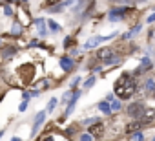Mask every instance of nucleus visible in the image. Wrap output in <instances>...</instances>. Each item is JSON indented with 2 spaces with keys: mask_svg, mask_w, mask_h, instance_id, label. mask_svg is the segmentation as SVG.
Returning a JSON list of instances; mask_svg holds the SVG:
<instances>
[{
  "mask_svg": "<svg viewBox=\"0 0 155 141\" xmlns=\"http://www.w3.org/2000/svg\"><path fill=\"white\" fill-rule=\"evenodd\" d=\"M135 90H137V83H135V79L130 75V74H124L117 83H115V86H113V92H115V95L119 97V99H130L133 94H135Z\"/></svg>",
  "mask_w": 155,
  "mask_h": 141,
  "instance_id": "obj_1",
  "label": "nucleus"
},
{
  "mask_svg": "<svg viewBox=\"0 0 155 141\" xmlns=\"http://www.w3.org/2000/svg\"><path fill=\"white\" fill-rule=\"evenodd\" d=\"M95 60L97 62H104V64H117L119 62V57L113 55V50L111 48H101L95 51Z\"/></svg>",
  "mask_w": 155,
  "mask_h": 141,
  "instance_id": "obj_2",
  "label": "nucleus"
},
{
  "mask_svg": "<svg viewBox=\"0 0 155 141\" xmlns=\"http://www.w3.org/2000/svg\"><path fill=\"white\" fill-rule=\"evenodd\" d=\"M144 110H146V106H144L142 103H133L131 106H128V114H130L133 119H140V115H142Z\"/></svg>",
  "mask_w": 155,
  "mask_h": 141,
  "instance_id": "obj_3",
  "label": "nucleus"
},
{
  "mask_svg": "<svg viewBox=\"0 0 155 141\" xmlns=\"http://www.w3.org/2000/svg\"><path fill=\"white\" fill-rule=\"evenodd\" d=\"M155 119V108H146L144 112H142V115H140V123L142 125H148V123H151Z\"/></svg>",
  "mask_w": 155,
  "mask_h": 141,
  "instance_id": "obj_4",
  "label": "nucleus"
},
{
  "mask_svg": "<svg viewBox=\"0 0 155 141\" xmlns=\"http://www.w3.org/2000/svg\"><path fill=\"white\" fill-rule=\"evenodd\" d=\"M90 134L93 136V137H102L104 136V125L99 121V123H95V125H90Z\"/></svg>",
  "mask_w": 155,
  "mask_h": 141,
  "instance_id": "obj_5",
  "label": "nucleus"
},
{
  "mask_svg": "<svg viewBox=\"0 0 155 141\" xmlns=\"http://www.w3.org/2000/svg\"><path fill=\"white\" fill-rule=\"evenodd\" d=\"M46 119V112H38L37 117H35V123H33V130H31V136H37V130L42 126V121Z\"/></svg>",
  "mask_w": 155,
  "mask_h": 141,
  "instance_id": "obj_6",
  "label": "nucleus"
},
{
  "mask_svg": "<svg viewBox=\"0 0 155 141\" xmlns=\"http://www.w3.org/2000/svg\"><path fill=\"white\" fill-rule=\"evenodd\" d=\"M124 13H126V9H111L110 11V15H108V19L111 20V22H117V20H120V19H124Z\"/></svg>",
  "mask_w": 155,
  "mask_h": 141,
  "instance_id": "obj_7",
  "label": "nucleus"
},
{
  "mask_svg": "<svg viewBox=\"0 0 155 141\" xmlns=\"http://www.w3.org/2000/svg\"><path fill=\"white\" fill-rule=\"evenodd\" d=\"M151 66H153V62H151V60H150V59L146 57V59L142 60V64H140V66H139V68L135 70V75H140V74H144V72H148V70H150Z\"/></svg>",
  "mask_w": 155,
  "mask_h": 141,
  "instance_id": "obj_8",
  "label": "nucleus"
},
{
  "mask_svg": "<svg viewBox=\"0 0 155 141\" xmlns=\"http://www.w3.org/2000/svg\"><path fill=\"white\" fill-rule=\"evenodd\" d=\"M104 40H106L104 37H91V39H90V40H88V42L84 44V48H86V50H91V48H97V46H99L101 42H104Z\"/></svg>",
  "mask_w": 155,
  "mask_h": 141,
  "instance_id": "obj_9",
  "label": "nucleus"
},
{
  "mask_svg": "<svg viewBox=\"0 0 155 141\" xmlns=\"http://www.w3.org/2000/svg\"><path fill=\"white\" fill-rule=\"evenodd\" d=\"M60 66H62V70H66V72H71L75 64H73V60L69 57H62L60 59Z\"/></svg>",
  "mask_w": 155,
  "mask_h": 141,
  "instance_id": "obj_10",
  "label": "nucleus"
},
{
  "mask_svg": "<svg viewBox=\"0 0 155 141\" xmlns=\"http://www.w3.org/2000/svg\"><path fill=\"white\" fill-rule=\"evenodd\" d=\"M99 108H101V112H104V114H111V112H113L110 101H101V103H99Z\"/></svg>",
  "mask_w": 155,
  "mask_h": 141,
  "instance_id": "obj_11",
  "label": "nucleus"
},
{
  "mask_svg": "<svg viewBox=\"0 0 155 141\" xmlns=\"http://www.w3.org/2000/svg\"><path fill=\"white\" fill-rule=\"evenodd\" d=\"M140 125H142L140 121H133V123H130V125H128V126H126L124 130H126L128 134H133V132H137V128H139Z\"/></svg>",
  "mask_w": 155,
  "mask_h": 141,
  "instance_id": "obj_12",
  "label": "nucleus"
},
{
  "mask_svg": "<svg viewBox=\"0 0 155 141\" xmlns=\"http://www.w3.org/2000/svg\"><path fill=\"white\" fill-rule=\"evenodd\" d=\"M35 24H37V28H38V35H40V37H44V35H46L44 20H42V19H37V20H35Z\"/></svg>",
  "mask_w": 155,
  "mask_h": 141,
  "instance_id": "obj_13",
  "label": "nucleus"
},
{
  "mask_svg": "<svg viewBox=\"0 0 155 141\" xmlns=\"http://www.w3.org/2000/svg\"><path fill=\"white\" fill-rule=\"evenodd\" d=\"M2 55H4V59H9V57H13V55H15V48H13V46H8V48L4 50V53H2Z\"/></svg>",
  "mask_w": 155,
  "mask_h": 141,
  "instance_id": "obj_14",
  "label": "nucleus"
},
{
  "mask_svg": "<svg viewBox=\"0 0 155 141\" xmlns=\"http://www.w3.org/2000/svg\"><path fill=\"white\" fill-rule=\"evenodd\" d=\"M11 33H13V35H20V33H22V26H20L18 22H15L13 28H11Z\"/></svg>",
  "mask_w": 155,
  "mask_h": 141,
  "instance_id": "obj_15",
  "label": "nucleus"
},
{
  "mask_svg": "<svg viewBox=\"0 0 155 141\" xmlns=\"http://www.w3.org/2000/svg\"><path fill=\"white\" fill-rule=\"evenodd\" d=\"M131 139H133V141H144V136H142L140 130H137V132L131 134Z\"/></svg>",
  "mask_w": 155,
  "mask_h": 141,
  "instance_id": "obj_16",
  "label": "nucleus"
},
{
  "mask_svg": "<svg viewBox=\"0 0 155 141\" xmlns=\"http://www.w3.org/2000/svg\"><path fill=\"white\" fill-rule=\"evenodd\" d=\"M48 28H49L51 31H60V26H58L57 22H53V20H48Z\"/></svg>",
  "mask_w": 155,
  "mask_h": 141,
  "instance_id": "obj_17",
  "label": "nucleus"
},
{
  "mask_svg": "<svg viewBox=\"0 0 155 141\" xmlns=\"http://www.w3.org/2000/svg\"><path fill=\"white\" fill-rule=\"evenodd\" d=\"M55 106H57V99L53 97V99L48 103V108H46V110H48V112H53V110H55Z\"/></svg>",
  "mask_w": 155,
  "mask_h": 141,
  "instance_id": "obj_18",
  "label": "nucleus"
},
{
  "mask_svg": "<svg viewBox=\"0 0 155 141\" xmlns=\"http://www.w3.org/2000/svg\"><path fill=\"white\" fill-rule=\"evenodd\" d=\"M99 121H101L99 117H90V119L82 121V125H88V126H90V125H95V123H99Z\"/></svg>",
  "mask_w": 155,
  "mask_h": 141,
  "instance_id": "obj_19",
  "label": "nucleus"
},
{
  "mask_svg": "<svg viewBox=\"0 0 155 141\" xmlns=\"http://www.w3.org/2000/svg\"><path fill=\"white\" fill-rule=\"evenodd\" d=\"M111 110H113V112L120 110V101H115V99H113V101H111Z\"/></svg>",
  "mask_w": 155,
  "mask_h": 141,
  "instance_id": "obj_20",
  "label": "nucleus"
},
{
  "mask_svg": "<svg viewBox=\"0 0 155 141\" xmlns=\"http://www.w3.org/2000/svg\"><path fill=\"white\" fill-rule=\"evenodd\" d=\"M146 90H148V92H151V90H155V81H153V79H150V81L146 83Z\"/></svg>",
  "mask_w": 155,
  "mask_h": 141,
  "instance_id": "obj_21",
  "label": "nucleus"
},
{
  "mask_svg": "<svg viewBox=\"0 0 155 141\" xmlns=\"http://www.w3.org/2000/svg\"><path fill=\"white\" fill-rule=\"evenodd\" d=\"M93 84H95V77H90V79L84 83V88H91Z\"/></svg>",
  "mask_w": 155,
  "mask_h": 141,
  "instance_id": "obj_22",
  "label": "nucleus"
},
{
  "mask_svg": "<svg viewBox=\"0 0 155 141\" xmlns=\"http://www.w3.org/2000/svg\"><path fill=\"white\" fill-rule=\"evenodd\" d=\"M81 141H93V136H91L90 132H88V134H82V136H81Z\"/></svg>",
  "mask_w": 155,
  "mask_h": 141,
  "instance_id": "obj_23",
  "label": "nucleus"
},
{
  "mask_svg": "<svg viewBox=\"0 0 155 141\" xmlns=\"http://www.w3.org/2000/svg\"><path fill=\"white\" fill-rule=\"evenodd\" d=\"M62 0H46V8H51V6H55V4H60Z\"/></svg>",
  "mask_w": 155,
  "mask_h": 141,
  "instance_id": "obj_24",
  "label": "nucleus"
},
{
  "mask_svg": "<svg viewBox=\"0 0 155 141\" xmlns=\"http://www.w3.org/2000/svg\"><path fill=\"white\" fill-rule=\"evenodd\" d=\"M137 31H140V24H137V26H135V28H133V29L130 31V35H135Z\"/></svg>",
  "mask_w": 155,
  "mask_h": 141,
  "instance_id": "obj_25",
  "label": "nucleus"
},
{
  "mask_svg": "<svg viewBox=\"0 0 155 141\" xmlns=\"http://www.w3.org/2000/svg\"><path fill=\"white\" fill-rule=\"evenodd\" d=\"M26 108H28V103H26V101H22V103H20V106H18V110H20V112H24Z\"/></svg>",
  "mask_w": 155,
  "mask_h": 141,
  "instance_id": "obj_26",
  "label": "nucleus"
},
{
  "mask_svg": "<svg viewBox=\"0 0 155 141\" xmlns=\"http://www.w3.org/2000/svg\"><path fill=\"white\" fill-rule=\"evenodd\" d=\"M4 13H6L8 17H9V15H13V11H11V8H9V6H6V8H4Z\"/></svg>",
  "mask_w": 155,
  "mask_h": 141,
  "instance_id": "obj_27",
  "label": "nucleus"
},
{
  "mask_svg": "<svg viewBox=\"0 0 155 141\" xmlns=\"http://www.w3.org/2000/svg\"><path fill=\"white\" fill-rule=\"evenodd\" d=\"M153 20H155V13H151V15L148 17V22H153Z\"/></svg>",
  "mask_w": 155,
  "mask_h": 141,
  "instance_id": "obj_28",
  "label": "nucleus"
},
{
  "mask_svg": "<svg viewBox=\"0 0 155 141\" xmlns=\"http://www.w3.org/2000/svg\"><path fill=\"white\" fill-rule=\"evenodd\" d=\"M13 141H20V139H18V137H13Z\"/></svg>",
  "mask_w": 155,
  "mask_h": 141,
  "instance_id": "obj_29",
  "label": "nucleus"
},
{
  "mask_svg": "<svg viewBox=\"0 0 155 141\" xmlns=\"http://www.w3.org/2000/svg\"><path fill=\"white\" fill-rule=\"evenodd\" d=\"M153 141H155V139H153Z\"/></svg>",
  "mask_w": 155,
  "mask_h": 141,
  "instance_id": "obj_30",
  "label": "nucleus"
}]
</instances>
